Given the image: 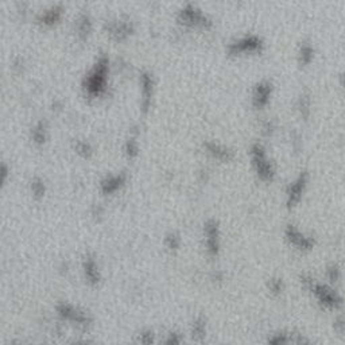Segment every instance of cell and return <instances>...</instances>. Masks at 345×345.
<instances>
[{
  "label": "cell",
  "instance_id": "cell-6",
  "mask_svg": "<svg viewBox=\"0 0 345 345\" xmlns=\"http://www.w3.org/2000/svg\"><path fill=\"white\" fill-rule=\"evenodd\" d=\"M208 147H209V151H210V153H213L217 158L228 159L229 158V155H231V151L228 150V149H225V147H223V146L212 143V145H208Z\"/></svg>",
  "mask_w": 345,
  "mask_h": 345
},
{
  "label": "cell",
  "instance_id": "cell-2",
  "mask_svg": "<svg viewBox=\"0 0 345 345\" xmlns=\"http://www.w3.org/2000/svg\"><path fill=\"white\" fill-rule=\"evenodd\" d=\"M260 46V41L256 36H245V38H241L240 41H237L236 43H232L231 45V51L232 53H237V51H254L256 49H259Z\"/></svg>",
  "mask_w": 345,
  "mask_h": 345
},
{
  "label": "cell",
  "instance_id": "cell-1",
  "mask_svg": "<svg viewBox=\"0 0 345 345\" xmlns=\"http://www.w3.org/2000/svg\"><path fill=\"white\" fill-rule=\"evenodd\" d=\"M252 162H254L256 172L264 179H270L274 175V169L271 162L268 161L266 151L260 145H255L252 147Z\"/></svg>",
  "mask_w": 345,
  "mask_h": 345
},
{
  "label": "cell",
  "instance_id": "cell-3",
  "mask_svg": "<svg viewBox=\"0 0 345 345\" xmlns=\"http://www.w3.org/2000/svg\"><path fill=\"white\" fill-rule=\"evenodd\" d=\"M271 95V85L268 82L259 84L254 91V103L256 107H263L268 103V97Z\"/></svg>",
  "mask_w": 345,
  "mask_h": 345
},
{
  "label": "cell",
  "instance_id": "cell-4",
  "mask_svg": "<svg viewBox=\"0 0 345 345\" xmlns=\"http://www.w3.org/2000/svg\"><path fill=\"white\" fill-rule=\"evenodd\" d=\"M305 182H306L305 175H301L297 181L293 182L290 185V189H289V193H287V194H289V202H290V204H294V202H297V201L300 200L301 194H302V191H304Z\"/></svg>",
  "mask_w": 345,
  "mask_h": 345
},
{
  "label": "cell",
  "instance_id": "cell-5",
  "mask_svg": "<svg viewBox=\"0 0 345 345\" xmlns=\"http://www.w3.org/2000/svg\"><path fill=\"white\" fill-rule=\"evenodd\" d=\"M289 239H290V241L293 244L300 247V248H308L310 245V243H312L308 237H305L300 231H297L294 228H290V229H289Z\"/></svg>",
  "mask_w": 345,
  "mask_h": 345
},
{
  "label": "cell",
  "instance_id": "cell-7",
  "mask_svg": "<svg viewBox=\"0 0 345 345\" xmlns=\"http://www.w3.org/2000/svg\"><path fill=\"white\" fill-rule=\"evenodd\" d=\"M312 54H313V49H312L310 46L308 45L302 46V49H301V58H302V62L308 64L310 59H312V57H313Z\"/></svg>",
  "mask_w": 345,
  "mask_h": 345
}]
</instances>
